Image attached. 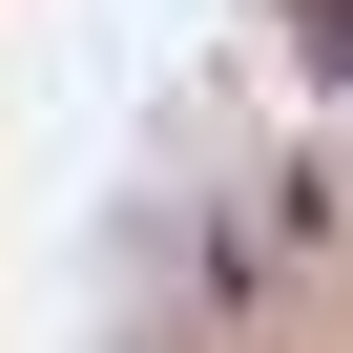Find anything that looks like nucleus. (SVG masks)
<instances>
[{"instance_id":"f257e3e1","label":"nucleus","mask_w":353,"mask_h":353,"mask_svg":"<svg viewBox=\"0 0 353 353\" xmlns=\"http://www.w3.org/2000/svg\"><path fill=\"white\" fill-rule=\"evenodd\" d=\"M332 42H353V0H332Z\"/></svg>"}]
</instances>
